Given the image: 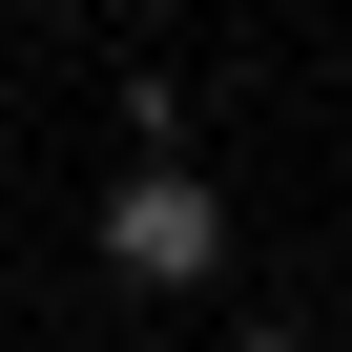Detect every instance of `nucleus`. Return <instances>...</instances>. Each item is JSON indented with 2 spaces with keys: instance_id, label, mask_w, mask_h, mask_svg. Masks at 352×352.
Returning <instances> with one entry per match:
<instances>
[{
  "instance_id": "1",
  "label": "nucleus",
  "mask_w": 352,
  "mask_h": 352,
  "mask_svg": "<svg viewBox=\"0 0 352 352\" xmlns=\"http://www.w3.org/2000/svg\"><path fill=\"white\" fill-rule=\"evenodd\" d=\"M104 270H124V290H208V270H228V208H208V166H187V145L104 187Z\"/></svg>"
},
{
  "instance_id": "2",
  "label": "nucleus",
  "mask_w": 352,
  "mask_h": 352,
  "mask_svg": "<svg viewBox=\"0 0 352 352\" xmlns=\"http://www.w3.org/2000/svg\"><path fill=\"white\" fill-rule=\"evenodd\" d=\"M228 352H290V331H228Z\"/></svg>"
}]
</instances>
